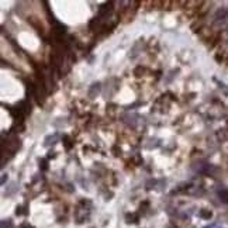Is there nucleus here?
I'll list each match as a JSON object with an SVG mask.
<instances>
[{"mask_svg":"<svg viewBox=\"0 0 228 228\" xmlns=\"http://www.w3.org/2000/svg\"><path fill=\"white\" fill-rule=\"evenodd\" d=\"M200 215H202V217H204V218H210V217H211V213H208V211H202V213H200Z\"/></svg>","mask_w":228,"mask_h":228,"instance_id":"obj_1","label":"nucleus"}]
</instances>
